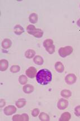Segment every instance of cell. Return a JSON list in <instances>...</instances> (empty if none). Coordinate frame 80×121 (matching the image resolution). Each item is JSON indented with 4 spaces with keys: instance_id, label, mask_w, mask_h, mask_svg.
Masks as SVG:
<instances>
[{
    "instance_id": "6da1fadb",
    "label": "cell",
    "mask_w": 80,
    "mask_h": 121,
    "mask_svg": "<svg viewBox=\"0 0 80 121\" xmlns=\"http://www.w3.org/2000/svg\"><path fill=\"white\" fill-rule=\"evenodd\" d=\"M36 80L38 84L46 85L49 84L52 80V74L47 69H41L36 74Z\"/></svg>"
},
{
    "instance_id": "7a4b0ae2",
    "label": "cell",
    "mask_w": 80,
    "mask_h": 121,
    "mask_svg": "<svg viewBox=\"0 0 80 121\" xmlns=\"http://www.w3.org/2000/svg\"><path fill=\"white\" fill-rule=\"evenodd\" d=\"M27 31L28 33L30 35H32L36 38H41L43 36V32L41 29H36L35 26L33 25H30L27 26Z\"/></svg>"
},
{
    "instance_id": "3957f363",
    "label": "cell",
    "mask_w": 80,
    "mask_h": 121,
    "mask_svg": "<svg viewBox=\"0 0 80 121\" xmlns=\"http://www.w3.org/2000/svg\"><path fill=\"white\" fill-rule=\"evenodd\" d=\"M73 49L71 46H67L65 47H61L59 50V54L61 57H65L72 53Z\"/></svg>"
},
{
    "instance_id": "277c9868",
    "label": "cell",
    "mask_w": 80,
    "mask_h": 121,
    "mask_svg": "<svg viewBox=\"0 0 80 121\" xmlns=\"http://www.w3.org/2000/svg\"><path fill=\"white\" fill-rule=\"evenodd\" d=\"M12 121H28L29 117L27 114L24 113L23 114H17L14 115L12 117Z\"/></svg>"
},
{
    "instance_id": "5b68a950",
    "label": "cell",
    "mask_w": 80,
    "mask_h": 121,
    "mask_svg": "<svg viewBox=\"0 0 80 121\" xmlns=\"http://www.w3.org/2000/svg\"><path fill=\"white\" fill-rule=\"evenodd\" d=\"M77 80V77L73 73H69L65 78V81L68 85H72L76 82Z\"/></svg>"
},
{
    "instance_id": "8992f818",
    "label": "cell",
    "mask_w": 80,
    "mask_h": 121,
    "mask_svg": "<svg viewBox=\"0 0 80 121\" xmlns=\"http://www.w3.org/2000/svg\"><path fill=\"white\" fill-rule=\"evenodd\" d=\"M4 113L6 115H11L16 112V108L13 105H9L4 109Z\"/></svg>"
},
{
    "instance_id": "52a82bcc",
    "label": "cell",
    "mask_w": 80,
    "mask_h": 121,
    "mask_svg": "<svg viewBox=\"0 0 80 121\" xmlns=\"http://www.w3.org/2000/svg\"><path fill=\"white\" fill-rule=\"evenodd\" d=\"M26 75L30 78H33L35 77L37 73V69L34 67H31L29 68L26 72Z\"/></svg>"
},
{
    "instance_id": "ba28073f",
    "label": "cell",
    "mask_w": 80,
    "mask_h": 121,
    "mask_svg": "<svg viewBox=\"0 0 80 121\" xmlns=\"http://www.w3.org/2000/svg\"><path fill=\"white\" fill-rule=\"evenodd\" d=\"M68 101L65 99H60L57 102V108L60 110H64L68 107Z\"/></svg>"
},
{
    "instance_id": "9c48e42d",
    "label": "cell",
    "mask_w": 80,
    "mask_h": 121,
    "mask_svg": "<svg viewBox=\"0 0 80 121\" xmlns=\"http://www.w3.org/2000/svg\"><path fill=\"white\" fill-rule=\"evenodd\" d=\"M9 67V63L6 59H2L0 61V69L1 71H5Z\"/></svg>"
},
{
    "instance_id": "30bf717a",
    "label": "cell",
    "mask_w": 80,
    "mask_h": 121,
    "mask_svg": "<svg viewBox=\"0 0 80 121\" xmlns=\"http://www.w3.org/2000/svg\"><path fill=\"white\" fill-rule=\"evenodd\" d=\"M14 33L17 35H20L23 34L24 32V30L23 27H22L20 25H16L14 28Z\"/></svg>"
},
{
    "instance_id": "8fae6325",
    "label": "cell",
    "mask_w": 80,
    "mask_h": 121,
    "mask_svg": "<svg viewBox=\"0 0 80 121\" xmlns=\"http://www.w3.org/2000/svg\"><path fill=\"white\" fill-rule=\"evenodd\" d=\"M23 90V92L25 93L29 94L33 92V91H34V87L32 85H30V84H27V85L24 86Z\"/></svg>"
},
{
    "instance_id": "7c38bea8",
    "label": "cell",
    "mask_w": 80,
    "mask_h": 121,
    "mask_svg": "<svg viewBox=\"0 0 80 121\" xmlns=\"http://www.w3.org/2000/svg\"><path fill=\"white\" fill-rule=\"evenodd\" d=\"M12 45V42L9 39H5L2 42V46L4 49H9Z\"/></svg>"
},
{
    "instance_id": "4fadbf2b",
    "label": "cell",
    "mask_w": 80,
    "mask_h": 121,
    "mask_svg": "<svg viewBox=\"0 0 80 121\" xmlns=\"http://www.w3.org/2000/svg\"><path fill=\"white\" fill-rule=\"evenodd\" d=\"M71 115L69 112H65L61 114L59 118L60 121H68L71 119Z\"/></svg>"
},
{
    "instance_id": "5bb4252c",
    "label": "cell",
    "mask_w": 80,
    "mask_h": 121,
    "mask_svg": "<svg viewBox=\"0 0 80 121\" xmlns=\"http://www.w3.org/2000/svg\"><path fill=\"white\" fill-rule=\"evenodd\" d=\"M55 68L56 71L59 73H62L64 70V67L63 64L60 61H57L55 64Z\"/></svg>"
},
{
    "instance_id": "9a60e30c",
    "label": "cell",
    "mask_w": 80,
    "mask_h": 121,
    "mask_svg": "<svg viewBox=\"0 0 80 121\" xmlns=\"http://www.w3.org/2000/svg\"><path fill=\"white\" fill-rule=\"evenodd\" d=\"M33 61H34V63L35 64H36L37 65H42L43 64V62H44L42 57L41 56H39V55L35 56L34 59H33Z\"/></svg>"
},
{
    "instance_id": "2e32d148",
    "label": "cell",
    "mask_w": 80,
    "mask_h": 121,
    "mask_svg": "<svg viewBox=\"0 0 80 121\" xmlns=\"http://www.w3.org/2000/svg\"><path fill=\"white\" fill-rule=\"evenodd\" d=\"M29 22L32 23H37L38 21V15L36 13H32L31 14L29 15Z\"/></svg>"
},
{
    "instance_id": "e0dca14e",
    "label": "cell",
    "mask_w": 80,
    "mask_h": 121,
    "mask_svg": "<svg viewBox=\"0 0 80 121\" xmlns=\"http://www.w3.org/2000/svg\"><path fill=\"white\" fill-rule=\"evenodd\" d=\"M35 54H36V52L33 50H28L25 52V56L28 59H31L33 57Z\"/></svg>"
},
{
    "instance_id": "ac0fdd59",
    "label": "cell",
    "mask_w": 80,
    "mask_h": 121,
    "mask_svg": "<svg viewBox=\"0 0 80 121\" xmlns=\"http://www.w3.org/2000/svg\"><path fill=\"white\" fill-rule=\"evenodd\" d=\"M16 106H17V108H23L26 105V100L24 98H22V99H19V100H18L16 102Z\"/></svg>"
},
{
    "instance_id": "d6986e66",
    "label": "cell",
    "mask_w": 80,
    "mask_h": 121,
    "mask_svg": "<svg viewBox=\"0 0 80 121\" xmlns=\"http://www.w3.org/2000/svg\"><path fill=\"white\" fill-rule=\"evenodd\" d=\"M39 119L42 121H50V117L49 115L45 112H41L39 116Z\"/></svg>"
},
{
    "instance_id": "ffe728a7",
    "label": "cell",
    "mask_w": 80,
    "mask_h": 121,
    "mask_svg": "<svg viewBox=\"0 0 80 121\" xmlns=\"http://www.w3.org/2000/svg\"><path fill=\"white\" fill-rule=\"evenodd\" d=\"M61 95L63 97L69 98L72 95V92L69 90H63L61 92Z\"/></svg>"
},
{
    "instance_id": "44dd1931",
    "label": "cell",
    "mask_w": 80,
    "mask_h": 121,
    "mask_svg": "<svg viewBox=\"0 0 80 121\" xmlns=\"http://www.w3.org/2000/svg\"><path fill=\"white\" fill-rule=\"evenodd\" d=\"M19 81L20 84L22 85H24V84H27L28 81V78L26 76L24 75H21L20 77H19Z\"/></svg>"
},
{
    "instance_id": "7402d4cb",
    "label": "cell",
    "mask_w": 80,
    "mask_h": 121,
    "mask_svg": "<svg viewBox=\"0 0 80 121\" xmlns=\"http://www.w3.org/2000/svg\"><path fill=\"white\" fill-rule=\"evenodd\" d=\"M53 43H54V42H53V40L52 39H47L43 42V45L46 48L49 47V46H51V45H53Z\"/></svg>"
},
{
    "instance_id": "603a6c76",
    "label": "cell",
    "mask_w": 80,
    "mask_h": 121,
    "mask_svg": "<svg viewBox=\"0 0 80 121\" xmlns=\"http://www.w3.org/2000/svg\"><path fill=\"white\" fill-rule=\"evenodd\" d=\"M20 67L18 65H14L10 68V71L11 72L14 73L18 72L20 71Z\"/></svg>"
},
{
    "instance_id": "cb8c5ba5",
    "label": "cell",
    "mask_w": 80,
    "mask_h": 121,
    "mask_svg": "<svg viewBox=\"0 0 80 121\" xmlns=\"http://www.w3.org/2000/svg\"><path fill=\"white\" fill-rule=\"evenodd\" d=\"M46 50L47 52L50 54H53L55 52V47L54 45H51V46H49V47L46 48Z\"/></svg>"
},
{
    "instance_id": "d4e9b609",
    "label": "cell",
    "mask_w": 80,
    "mask_h": 121,
    "mask_svg": "<svg viewBox=\"0 0 80 121\" xmlns=\"http://www.w3.org/2000/svg\"><path fill=\"white\" fill-rule=\"evenodd\" d=\"M39 112H40V110L37 109V108H36V109H34L32 110V115L34 117H37L39 114Z\"/></svg>"
},
{
    "instance_id": "484cf974",
    "label": "cell",
    "mask_w": 80,
    "mask_h": 121,
    "mask_svg": "<svg viewBox=\"0 0 80 121\" xmlns=\"http://www.w3.org/2000/svg\"><path fill=\"white\" fill-rule=\"evenodd\" d=\"M74 111H75L74 113L76 115L77 117H80V105L77 106L74 109Z\"/></svg>"
},
{
    "instance_id": "4316f807",
    "label": "cell",
    "mask_w": 80,
    "mask_h": 121,
    "mask_svg": "<svg viewBox=\"0 0 80 121\" xmlns=\"http://www.w3.org/2000/svg\"><path fill=\"white\" fill-rule=\"evenodd\" d=\"M5 105V102L3 99H1V108L4 106Z\"/></svg>"
},
{
    "instance_id": "83f0119b",
    "label": "cell",
    "mask_w": 80,
    "mask_h": 121,
    "mask_svg": "<svg viewBox=\"0 0 80 121\" xmlns=\"http://www.w3.org/2000/svg\"><path fill=\"white\" fill-rule=\"evenodd\" d=\"M77 25H78V26H79V27H80V18L79 19H78V21H77Z\"/></svg>"
}]
</instances>
